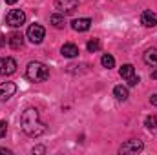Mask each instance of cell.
Here are the masks:
<instances>
[{"mask_svg": "<svg viewBox=\"0 0 157 155\" xmlns=\"http://www.w3.org/2000/svg\"><path fill=\"white\" fill-rule=\"evenodd\" d=\"M143 148H144L143 141H126V142L119 148V152H121V153H139Z\"/></svg>", "mask_w": 157, "mask_h": 155, "instance_id": "7", "label": "cell"}, {"mask_svg": "<svg viewBox=\"0 0 157 155\" xmlns=\"http://www.w3.org/2000/svg\"><path fill=\"white\" fill-rule=\"evenodd\" d=\"M101 64H102L104 68H108V70H110V68H113V66H115V59H113L112 55H108V53H106V55H102Z\"/></svg>", "mask_w": 157, "mask_h": 155, "instance_id": "17", "label": "cell"}, {"mask_svg": "<svg viewBox=\"0 0 157 155\" xmlns=\"http://www.w3.org/2000/svg\"><path fill=\"white\" fill-rule=\"evenodd\" d=\"M46 150H44V146H37V148H33V153H44Z\"/></svg>", "mask_w": 157, "mask_h": 155, "instance_id": "22", "label": "cell"}, {"mask_svg": "<svg viewBox=\"0 0 157 155\" xmlns=\"http://www.w3.org/2000/svg\"><path fill=\"white\" fill-rule=\"evenodd\" d=\"M26 77L31 82H44L49 77V70L42 62H29L28 68H26Z\"/></svg>", "mask_w": 157, "mask_h": 155, "instance_id": "2", "label": "cell"}, {"mask_svg": "<svg viewBox=\"0 0 157 155\" xmlns=\"http://www.w3.org/2000/svg\"><path fill=\"white\" fill-rule=\"evenodd\" d=\"M0 153L4 155V153H11V152H9V150H6V148H0Z\"/></svg>", "mask_w": 157, "mask_h": 155, "instance_id": "25", "label": "cell"}, {"mask_svg": "<svg viewBox=\"0 0 157 155\" xmlns=\"http://www.w3.org/2000/svg\"><path fill=\"white\" fill-rule=\"evenodd\" d=\"M55 7H57L60 13L70 15V13H73L78 7V0H55Z\"/></svg>", "mask_w": 157, "mask_h": 155, "instance_id": "6", "label": "cell"}, {"mask_svg": "<svg viewBox=\"0 0 157 155\" xmlns=\"http://www.w3.org/2000/svg\"><path fill=\"white\" fill-rule=\"evenodd\" d=\"M49 22H51L53 28H57V29L64 28V17H60V15H51V17H49Z\"/></svg>", "mask_w": 157, "mask_h": 155, "instance_id": "16", "label": "cell"}, {"mask_svg": "<svg viewBox=\"0 0 157 155\" xmlns=\"http://www.w3.org/2000/svg\"><path fill=\"white\" fill-rule=\"evenodd\" d=\"M6 131H7V124H6V120H0V139L6 137Z\"/></svg>", "mask_w": 157, "mask_h": 155, "instance_id": "20", "label": "cell"}, {"mask_svg": "<svg viewBox=\"0 0 157 155\" xmlns=\"http://www.w3.org/2000/svg\"><path fill=\"white\" fill-rule=\"evenodd\" d=\"M20 126H22V130L29 137H40L42 133H46V124L40 122L39 112L35 108H28V110L22 112V115H20Z\"/></svg>", "mask_w": 157, "mask_h": 155, "instance_id": "1", "label": "cell"}, {"mask_svg": "<svg viewBox=\"0 0 157 155\" xmlns=\"http://www.w3.org/2000/svg\"><path fill=\"white\" fill-rule=\"evenodd\" d=\"M141 22H143V26H146V28H155L157 26V17L152 11H144V13L141 15Z\"/></svg>", "mask_w": 157, "mask_h": 155, "instance_id": "12", "label": "cell"}, {"mask_svg": "<svg viewBox=\"0 0 157 155\" xmlns=\"http://www.w3.org/2000/svg\"><path fill=\"white\" fill-rule=\"evenodd\" d=\"M113 95H115L117 100H126V99H128V88H124V86H115V88H113Z\"/></svg>", "mask_w": 157, "mask_h": 155, "instance_id": "15", "label": "cell"}, {"mask_svg": "<svg viewBox=\"0 0 157 155\" xmlns=\"http://www.w3.org/2000/svg\"><path fill=\"white\" fill-rule=\"evenodd\" d=\"M143 59H144V62H146L148 66H157V49H155V47L146 49Z\"/></svg>", "mask_w": 157, "mask_h": 155, "instance_id": "13", "label": "cell"}, {"mask_svg": "<svg viewBox=\"0 0 157 155\" xmlns=\"http://www.w3.org/2000/svg\"><path fill=\"white\" fill-rule=\"evenodd\" d=\"M7 42H9L11 49H20L24 46V37H22V33H11L7 37Z\"/></svg>", "mask_w": 157, "mask_h": 155, "instance_id": "10", "label": "cell"}, {"mask_svg": "<svg viewBox=\"0 0 157 155\" xmlns=\"http://www.w3.org/2000/svg\"><path fill=\"white\" fill-rule=\"evenodd\" d=\"M150 102H152L154 106H157V95H152V97H150Z\"/></svg>", "mask_w": 157, "mask_h": 155, "instance_id": "23", "label": "cell"}, {"mask_svg": "<svg viewBox=\"0 0 157 155\" xmlns=\"http://www.w3.org/2000/svg\"><path fill=\"white\" fill-rule=\"evenodd\" d=\"M144 126H146L148 130H155V128H157V117H155V115L146 117V120H144Z\"/></svg>", "mask_w": 157, "mask_h": 155, "instance_id": "19", "label": "cell"}, {"mask_svg": "<svg viewBox=\"0 0 157 155\" xmlns=\"http://www.w3.org/2000/svg\"><path fill=\"white\" fill-rule=\"evenodd\" d=\"M4 44H6V37H4V35H2V33H0V47H2V46H4Z\"/></svg>", "mask_w": 157, "mask_h": 155, "instance_id": "24", "label": "cell"}, {"mask_svg": "<svg viewBox=\"0 0 157 155\" xmlns=\"http://www.w3.org/2000/svg\"><path fill=\"white\" fill-rule=\"evenodd\" d=\"M17 71V60L11 59V57H6V59H0V75L2 77H9Z\"/></svg>", "mask_w": 157, "mask_h": 155, "instance_id": "5", "label": "cell"}, {"mask_svg": "<svg viewBox=\"0 0 157 155\" xmlns=\"http://www.w3.org/2000/svg\"><path fill=\"white\" fill-rule=\"evenodd\" d=\"M17 91V86L13 82H4L0 86V100H9Z\"/></svg>", "mask_w": 157, "mask_h": 155, "instance_id": "8", "label": "cell"}, {"mask_svg": "<svg viewBox=\"0 0 157 155\" xmlns=\"http://www.w3.org/2000/svg\"><path fill=\"white\" fill-rule=\"evenodd\" d=\"M6 4H17V0H6Z\"/></svg>", "mask_w": 157, "mask_h": 155, "instance_id": "26", "label": "cell"}, {"mask_svg": "<svg viewBox=\"0 0 157 155\" xmlns=\"http://www.w3.org/2000/svg\"><path fill=\"white\" fill-rule=\"evenodd\" d=\"M46 37V29L40 26V24H31L28 28V39L31 44H40Z\"/></svg>", "mask_w": 157, "mask_h": 155, "instance_id": "4", "label": "cell"}, {"mask_svg": "<svg viewBox=\"0 0 157 155\" xmlns=\"http://www.w3.org/2000/svg\"><path fill=\"white\" fill-rule=\"evenodd\" d=\"M86 47H88L90 53H95V51L101 49V42H99V39H91L88 44H86Z\"/></svg>", "mask_w": 157, "mask_h": 155, "instance_id": "18", "label": "cell"}, {"mask_svg": "<svg viewBox=\"0 0 157 155\" xmlns=\"http://www.w3.org/2000/svg\"><path fill=\"white\" fill-rule=\"evenodd\" d=\"M90 26H91V20H90V18H75V20L71 22V28H73L75 31H78V33L88 31Z\"/></svg>", "mask_w": 157, "mask_h": 155, "instance_id": "9", "label": "cell"}, {"mask_svg": "<svg viewBox=\"0 0 157 155\" xmlns=\"http://www.w3.org/2000/svg\"><path fill=\"white\" fill-rule=\"evenodd\" d=\"M152 78H155V80H157V70L154 71V73H152Z\"/></svg>", "mask_w": 157, "mask_h": 155, "instance_id": "27", "label": "cell"}, {"mask_svg": "<svg viewBox=\"0 0 157 155\" xmlns=\"http://www.w3.org/2000/svg\"><path fill=\"white\" fill-rule=\"evenodd\" d=\"M121 77L124 78V80H128V78H132L133 75H135V70H133V66L132 64H124L122 68H121Z\"/></svg>", "mask_w": 157, "mask_h": 155, "instance_id": "14", "label": "cell"}, {"mask_svg": "<svg viewBox=\"0 0 157 155\" xmlns=\"http://www.w3.org/2000/svg\"><path fill=\"white\" fill-rule=\"evenodd\" d=\"M60 53L64 55V57H68V59H75L78 55V47L75 44H71V42H68V44H64L62 47H60Z\"/></svg>", "mask_w": 157, "mask_h": 155, "instance_id": "11", "label": "cell"}, {"mask_svg": "<svg viewBox=\"0 0 157 155\" xmlns=\"http://www.w3.org/2000/svg\"><path fill=\"white\" fill-rule=\"evenodd\" d=\"M6 22H7V26H11V28H20V26L26 22V13L20 11V9H11V11L6 15Z\"/></svg>", "mask_w": 157, "mask_h": 155, "instance_id": "3", "label": "cell"}, {"mask_svg": "<svg viewBox=\"0 0 157 155\" xmlns=\"http://www.w3.org/2000/svg\"><path fill=\"white\" fill-rule=\"evenodd\" d=\"M126 82H128V86H137V84L141 82V78L137 77V75H133V77H132V78H128Z\"/></svg>", "mask_w": 157, "mask_h": 155, "instance_id": "21", "label": "cell"}]
</instances>
